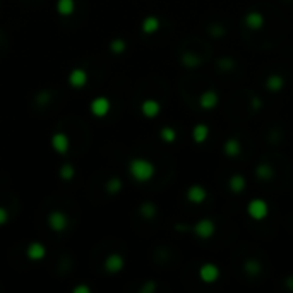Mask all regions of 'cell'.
I'll list each match as a JSON object with an SVG mask.
<instances>
[{
    "mask_svg": "<svg viewBox=\"0 0 293 293\" xmlns=\"http://www.w3.org/2000/svg\"><path fill=\"white\" fill-rule=\"evenodd\" d=\"M197 275H199V280L202 281V283L213 285V283H216V281L219 280L221 271H219V268L214 264V262H204V264L199 268Z\"/></svg>",
    "mask_w": 293,
    "mask_h": 293,
    "instance_id": "277c9868",
    "label": "cell"
},
{
    "mask_svg": "<svg viewBox=\"0 0 293 293\" xmlns=\"http://www.w3.org/2000/svg\"><path fill=\"white\" fill-rule=\"evenodd\" d=\"M5 221H7V211L3 207H0V225H3Z\"/></svg>",
    "mask_w": 293,
    "mask_h": 293,
    "instance_id": "1f68e13d",
    "label": "cell"
},
{
    "mask_svg": "<svg viewBox=\"0 0 293 293\" xmlns=\"http://www.w3.org/2000/svg\"><path fill=\"white\" fill-rule=\"evenodd\" d=\"M180 64L187 69H195L202 64V57L197 55L195 52H184L182 55H180Z\"/></svg>",
    "mask_w": 293,
    "mask_h": 293,
    "instance_id": "9a60e30c",
    "label": "cell"
},
{
    "mask_svg": "<svg viewBox=\"0 0 293 293\" xmlns=\"http://www.w3.org/2000/svg\"><path fill=\"white\" fill-rule=\"evenodd\" d=\"M48 223H50V228L55 230V231H62L67 226V218H65L64 213H60V211H55V213H52L48 216Z\"/></svg>",
    "mask_w": 293,
    "mask_h": 293,
    "instance_id": "ac0fdd59",
    "label": "cell"
},
{
    "mask_svg": "<svg viewBox=\"0 0 293 293\" xmlns=\"http://www.w3.org/2000/svg\"><path fill=\"white\" fill-rule=\"evenodd\" d=\"M218 67L221 69V71H231V69L235 67V60L231 59V57H221V59H218Z\"/></svg>",
    "mask_w": 293,
    "mask_h": 293,
    "instance_id": "4316f807",
    "label": "cell"
},
{
    "mask_svg": "<svg viewBox=\"0 0 293 293\" xmlns=\"http://www.w3.org/2000/svg\"><path fill=\"white\" fill-rule=\"evenodd\" d=\"M52 146L59 153L64 154L69 149V139H67V136H65V134H55V136L52 137Z\"/></svg>",
    "mask_w": 293,
    "mask_h": 293,
    "instance_id": "44dd1931",
    "label": "cell"
},
{
    "mask_svg": "<svg viewBox=\"0 0 293 293\" xmlns=\"http://www.w3.org/2000/svg\"><path fill=\"white\" fill-rule=\"evenodd\" d=\"M223 153H225L228 158H237V156H240V153H242V144H240V141H238L237 137L226 139L225 144H223Z\"/></svg>",
    "mask_w": 293,
    "mask_h": 293,
    "instance_id": "7c38bea8",
    "label": "cell"
},
{
    "mask_svg": "<svg viewBox=\"0 0 293 293\" xmlns=\"http://www.w3.org/2000/svg\"><path fill=\"white\" fill-rule=\"evenodd\" d=\"M209 134H211L209 125L204 122H199L192 127V141H194L195 144H204V142L209 139Z\"/></svg>",
    "mask_w": 293,
    "mask_h": 293,
    "instance_id": "9c48e42d",
    "label": "cell"
},
{
    "mask_svg": "<svg viewBox=\"0 0 293 293\" xmlns=\"http://www.w3.org/2000/svg\"><path fill=\"white\" fill-rule=\"evenodd\" d=\"M120 189H122V180L118 179V177H113V179H110L106 182V191L110 192V194H117Z\"/></svg>",
    "mask_w": 293,
    "mask_h": 293,
    "instance_id": "484cf974",
    "label": "cell"
},
{
    "mask_svg": "<svg viewBox=\"0 0 293 293\" xmlns=\"http://www.w3.org/2000/svg\"><path fill=\"white\" fill-rule=\"evenodd\" d=\"M125 46H127L125 41H123L122 38H117V40H113L110 43V50L113 53H122V52H125Z\"/></svg>",
    "mask_w": 293,
    "mask_h": 293,
    "instance_id": "83f0119b",
    "label": "cell"
},
{
    "mask_svg": "<svg viewBox=\"0 0 293 293\" xmlns=\"http://www.w3.org/2000/svg\"><path fill=\"white\" fill-rule=\"evenodd\" d=\"M72 173H74V170H72L71 165H65V167L62 168V177H64V179H71Z\"/></svg>",
    "mask_w": 293,
    "mask_h": 293,
    "instance_id": "f546056e",
    "label": "cell"
},
{
    "mask_svg": "<svg viewBox=\"0 0 293 293\" xmlns=\"http://www.w3.org/2000/svg\"><path fill=\"white\" fill-rule=\"evenodd\" d=\"M129 173L136 182L144 184L154 177L156 173V167H154L153 161L146 160V158H134L129 163Z\"/></svg>",
    "mask_w": 293,
    "mask_h": 293,
    "instance_id": "6da1fadb",
    "label": "cell"
},
{
    "mask_svg": "<svg viewBox=\"0 0 293 293\" xmlns=\"http://www.w3.org/2000/svg\"><path fill=\"white\" fill-rule=\"evenodd\" d=\"M123 266H125V261H123V257L120 256V254H110V256L106 257V261H105V269L108 273L122 271Z\"/></svg>",
    "mask_w": 293,
    "mask_h": 293,
    "instance_id": "8fae6325",
    "label": "cell"
},
{
    "mask_svg": "<svg viewBox=\"0 0 293 293\" xmlns=\"http://www.w3.org/2000/svg\"><path fill=\"white\" fill-rule=\"evenodd\" d=\"M250 106L254 108V110H259V108L262 106V101L259 96H252V103H250Z\"/></svg>",
    "mask_w": 293,
    "mask_h": 293,
    "instance_id": "4dcf8cb0",
    "label": "cell"
},
{
    "mask_svg": "<svg viewBox=\"0 0 293 293\" xmlns=\"http://www.w3.org/2000/svg\"><path fill=\"white\" fill-rule=\"evenodd\" d=\"M245 213L250 219H254V221H262V219H266L268 218V214H269L268 200H264L261 197L250 199L245 206Z\"/></svg>",
    "mask_w": 293,
    "mask_h": 293,
    "instance_id": "7a4b0ae2",
    "label": "cell"
},
{
    "mask_svg": "<svg viewBox=\"0 0 293 293\" xmlns=\"http://www.w3.org/2000/svg\"><path fill=\"white\" fill-rule=\"evenodd\" d=\"M185 197H187V200L191 204H202V202H206L207 200V191H206V187L204 185H200V184H194V185H191V187L187 189V192H185Z\"/></svg>",
    "mask_w": 293,
    "mask_h": 293,
    "instance_id": "5b68a950",
    "label": "cell"
},
{
    "mask_svg": "<svg viewBox=\"0 0 293 293\" xmlns=\"http://www.w3.org/2000/svg\"><path fill=\"white\" fill-rule=\"evenodd\" d=\"M69 83L72 84L74 88H83L84 84L88 83V74L84 69H74L72 74L69 76Z\"/></svg>",
    "mask_w": 293,
    "mask_h": 293,
    "instance_id": "d6986e66",
    "label": "cell"
},
{
    "mask_svg": "<svg viewBox=\"0 0 293 293\" xmlns=\"http://www.w3.org/2000/svg\"><path fill=\"white\" fill-rule=\"evenodd\" d=\"M151 290H154V283H153V281H151V283H148V285H146V287L142 288L141 292H151Z\"/></svg>",
    "mask_w": 293,
    "mask_h": 293,
    "instance_id": "d6a6232c",
    "label": "cell"
},
{
    "mask_svg": "<svg viewBox=\"0 0 293 293\" xmlns=\"http://www.w3.org/2000/svg\"><path fill=\"white\" fill-rule=\"evenodd\" d=\"M244 271L249 276H257L262 271L261 261L256 259V257H249V259H245V262H244Z\"/></svg>",
    "mask_w": 293,
    "mask_h": 293,
    "instance_id": "ffe728a7",
    "label": "cell"
},
{
    "mask_svg": "<svg viewBox=\"0 0 293 293\" xmlns=\"http://www.w3.org/2000/svg\"><path fill=\"white\" fill-rule=\"evenodd\" d=\"M141 113L144 115L146 118H156L158 115L161 113V105L160 101L153 98H148L141 103Z\"/></svg>",
    "mask_w": 293,
    "mask_h": 293,
    "instance_id": "ba28073f",
    "label": "cell"
},
{
    "mask_svg": "<svg viewBox=\"0 0 293 293\" xmlns=\"http://www.w3.org/2000/svg\"><path fill=\"white\" fill-rule=\"evenodd\" d=\"M209 34L211 36H214V38H219V36H225V33H226V29H225V26H221V24H213V26H209Z\"/></svg>",
    "mask_w": 293,
    "mask_h": 293,
    "instance_id": "f1b7e54d",
    "label": "cell"
},
{
    "mask_svg": "<svg viewBox=\"0 0 293 293\" xmlns=\"http://www.w3.org/2000/svg\"><path fill=\"white\" fill-rule=\"evenodd\" d=\"M266 90L269 93H280L285 88V77L280 74H271L266 79Z\"/></svg>",
    "mask_w": 293,
    "mask_h": 293,
    "instance_id": "2e32d148",
    "label": "cell"
},
{
    "mask_svg": "<svg viewBox=\"0 0 293 293\" xmlns=\"http://www.w3.org/2000/svg\"><path fill=\"white\" fill-rule=\"evenodd\" d=\"M91 111H93V115H96V117H105L108 111H110V101H108V98L99 96V98L93 99Z\"/></svg>",
    "mask_w": 293,
    "mask_h": 293,
    "instance_id": "4fadbf2b",
    "label": "cell"
},
{
    "mask_svg": "<svg viewBox=\"0 0 293 293\" xmlns=\"http://www.w3.org/2000/svg\"><path fill=\"white\" fill-rule=\"evenodd\" d=\"M45 256V247L40 244H31L28 249V257L29 259H41Z\"/></svg>",
    "mask_w": 293,
    "mask_h": 293,
    "instance_id": "cb8c5ba5",
    "label": "cell"
},
{
    "mask_svg": "<svg viewBox=\"0 0 293 293\" xmlns=\"http://www.w3.org/2000/svg\"><path fill=\"white\" fill-rule=\"evenodd\" d=\"M264 15H262V12H259V10H249V12L245 14L244 17V24L249 28L250 31H259L264 28Z\"/></svg>",
    "mask_w": 293,
    "mask_h": 293,
    "instance_id": "8992f818",
    "label": "cell"
},
{
    "mask_svg": "<svg viewBox=\"0 0 293 293\" xmlns=\"http://www.w3.org/2000/svg\"><path fill=\"white\" fill-rule=\"evenodd\" d=\"M192 231L200 238V240H209L216 233V223L211 218H200L192 225Z\"/></svg>",
    "mask_w": 293,
    "mask_h": 293,
    "instance_id": "3957f363",
    "label": "cell"
},
{
    "mask_svg": "<svg viewBox=\"0 0 293 293\" xmlns=\"http://www.w3.org/2000/svg\"><path fill=\"white\" fill-rule=\"evenodd\" d=\"M197 103L202 110H213V108L218 106V103H219V95L214 90H206L204 93H200Z\"/></svg>",
    "mask_w": 293,
    "mask_h": 293,
    "instance_id": "52a82bcc",
    "label": "cell"
},
{
    "mask_svg": "<svg viewBox=\"0 0 293 293\" xmlns=\"http://www.w3.org/2000/svg\"><path fill=\"white\" fill-rule=\"evenodd\" d=\"M254 173H256V177L259 180H271L273 177H275V167H273L271 163H266V161H262V163H259L256 167Z\"/></svg>",
    "mask_w": 293,
    "mask_h": 293,
    "instance_id": "e0dca14e",
    "label": "cell"
},
{
    "mask_svg": "<svg viewBox=\"0 0 293 293\" xmlns=\"http://www.w3.org/2000/svg\"><path fill=\"white\" fill-rule=\"evenodd\" d=\"M74 0H59V5H57V10L62 14V15H69L72 14V10H74Z\"/></svg>",
    "mask_w": 293,
    "mask_h": 293,
    "instance_id": "d4e9b609",
    "label": "cell"
},
{
    "mask_svg": "<svg viewBox=\"0 0 293 293\" xmlns=\"http://www.w3.org/2000/svg\"><path fill=\"white\" fill-rule=\"evenodd\" d=\"M160 26H161V21H160V17H156V15H148V17H144V19H142V22H141L142 33L148 34V36H151V34L158 33Z\"/></svg>",
    "mask_w": 293,
    "mask_h": 293,
    "instance_id": "30bf717a",
    "label": "cell"
},
{
    "mask_svg": "<svg viewBox=\"0 0 293 293\" xmlns=\"http://www.w3.org/2000/svg\"><path fill=\"white\" fill-rule=\"evenodd\" d=\"M160 137L163 142H167V144H173V142L177 141V137H179V134H177V130L173 129V127H163V129L160 130Z\"/></svg>",
    "mask_w": 293,
    "mask_h": 293,
    "instance_id": "7402d4cb",
    "label": "cell"
},
{
    "mask_svg": "<svg viewBox=\"0 0 293 293\" xmlns=\"http://www.w3.org/2000/svg\"><path fill=\"white\" fill-rule=\"evenodd\" d=\"M139 213H141L142 218L151 219V218H154V216H156L158 209H156V206H154L153 202H142L141 207H139Z\"/></svg>",
    "mask_w": 293,
    "mask_h": 293,
    "instance_id": "603a6c76",
    "label": "cell"
},
{
    "mask_svg": "<svg viewBox=\"0 0 293 293\" xmlns=\"http://www.w3.org/2000/svg\"><path fill=\"white\" fill-rule=\"evenodd\" d=\"M287 285H288V288H290V290H293V276L287 278Z\"/></svg>",
    "mask_w": 293,
    "mask_h": 293,
    "instance_id": "836d02e7",
    "label": "cell"
},
{
    "mask_svg": "<svg viewBox=\"0 0 293 293\" xmlns=\"http://www.w3.org/2000/svg\"><path fill=\"white\" fill-rule=\"evenodd\" d=\"M228 189L233 194H242V192L247 189V180L244 175L240 173H233V175L228 179Z\"/></svg>",
    "mask_w": 293,
    "mask_h": 293,
    "instance_id": "5bb4252c",
    "label": "cell"
}]
</instances>
